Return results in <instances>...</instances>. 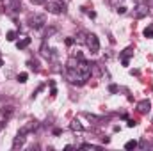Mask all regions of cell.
I'll return each instance as SVG.
<instances>
[{
    "label": "cell",
    "mask_w": 153,
    "mask_h": 151,
    "mask_svg": "<svg viewBox=\"0 0 153 151\" xmlns=\"http://www.w3.org/2000/svg\"><path fill=\"white\" fill-rule=\"evenodd\" d=\"M43 4H45L46 11L52 13V14H61V13L66 11V4L62 0H45Z\"/></svg>",
    "instance_id": "1"
},
{
    "label": "cell",
    "mask_w": 153,
    "mask_h": 151,
    "mask_svg": "<svg viewBox=\"0 0 153 151\" xmlns=\"http://www.w3.org/2000/svg\"><path fill=\"white\" fill-rule=\"evenodd\" d=\"M75 70H76V71H78V73H80L82 76H84L85 80L91 76V64H89L85 59H78V61H76Z\"/></svg>",
    "instance_id": "2"
},
{
    "label": "cell",
    "mask_w": 153,
    "mask_h": 151,
    "mask_svg": "<svg viewBox=\"0 0 153 151\" xmlns=\"http://www.w3.org/2000/svg\"><path fill=\"white\" fill-rule=\"evenodd\" d=\"M29 25L32 29H43L46 25V16L45 14H30L29 16Z\"/></svg>",
    "instance_id": "3"
},
{
    "label": "cell",
    "mask_w": 153,
    "mask_h": 151,
    "mask_svg": "<svg viewBox=\"0 0 153 151\" xmlns=\"http://www.w3.org/2000/svg\"><path fill=\"white\" fill-rule=\"evenodd\" d=\"M66 78H68L71 84H78V85L85 84V78L80 75V73L76 71L75 68H68V71H66Z\"/></svg>",
    "instance_id": "4"
},
{
    "label": "cell",
    "mask_w": 153,
    "mask_h": 151,
    "mask_svg": "<svg viewBox=\"0 0 153 151\" xmlns=\"http://www.w3.org/2000/svg\"><path fill=\"white\" fill-rule=\"evenodd\" d=\"M85 44H87V48L91 50V53H98V52H100V41H98V38H96L94 34H87Z\"/></svg>",
    "instance_id": "5"
},
{
    "label": "cell",
    "mask_w": 153,
    "mask_h": 151,
    "mask_svg": "<svg viewBox=\"0 0 153 151\" xmlns=\"http://www.w3.org/2000/svg\"><path fill=\"white\" fill-rule=\"evenodd\" d=\"M23 142H25V133H18L16 137H14V141H13V150H18V148H22L23 146Z\"/></svg>",
    "instance_id": "6"
},
{
    "label": "cell",
    "mask_w": 153,
    "mask_h": 151,
    "mask_svg": "<svg viewBox=\"0 0 153 151\" xmlns=\"http://www.w3.org/2000/svg\"><path fill=\"white\" fill-rule=\"evenodd\" d=\"M150 107H152V103H150L148 100H143V101H139V105H137V109H139L141 114H146L150 110Z\"/></svg>",
    "instance_id": "7"
},
{
    "label": "cell",
    "mask_w": 153,
    "mask_h": 151,
    "mask_svg": "<svg viewBox=\"0 0 153 151\" xmlns=\"http://www.w3.org/2000/svg\"><path fill=\"white\" fill-rule=\"evenodd\" d=\"M29 44H30V38H27V36H23V38L16 43V46H18L20 50H22V48H27Z\"/></svg>",
    "instance_id": "8"
},
{
    "label": "cell",
    "mask_w": 153,
    "mask_h": 151,
    "mask_svg": "<svg viewBox=\"0 0 153 151\" xmlns=\"http://www.w3.org/2000/svg\"><path fill=\"white\" fill-rule=\"evenodd\" d=\"M36 126H38V123H36V121H30L29 124H25V126L22 128V133H29V132H32Z\"/></svg>",
    "instance_id": "9"
},
{
    "label": "cell",
    "mask_w": 153,
    "mask_h": 151,
    "mask_svg": "<svg viewBox=\"0 0 153 151\" xmlns=\"http://www.w3.org/2000/svg\"><path fill=\"white\" fill-rule=\"evenodd\" d=\"M146 14H148V9H146V7H137L135 18H143V16H146Z\"/></svg>",
    "instance_id": "10"
},
{
    "label": "cell",
    "mask_w": 153,
    "mask_h": 151,
    "mask_svg": "<svg viewBox=\"0 0 153 151\" xmlns=\"http://www.w3.org/2000/svg\"><path fill=\"white\" fill-rule=\"evenodd\" d=\"M71 130H73V132H82V130H84V126H82V124L75 119V121H71Z\"/></svg>",
    "instance_id": "11"
},
{
    "label": "cell",
    "mask_w": 153,
    "mask_h": 151,
    "mask_svg": "<svg viewBox=\"0 0 153 151\" xmlns=\"http://www.w3.org/2000/svg\"><path fill=\"white\" fill-rule=\"evenodd\" d=\"M137 148V141H128L125 144V150H135Z\"/></svg>",
    "instance_id": "12"
},
{
    "label": "cell",
    "mask_w": 153,
    "mask_h": 151,
    "mask_svg": "<svg viewBox=\"0 0 153 151\" xmlns=\"http://www.w3.org/2000/svg\"><path fill=\"white\" fill-rule=\"evenodd\" d=\"M27 78H29L27 73H20V75H18V82H20V84H25V82H27Z\"/></svg>",
    "instance_id": "13"
},
{
    "label": "cell",
    "mask_w": 153,
    "mask_h": 151,
    "mask_svg": "<svg viewBox=\"0 0 153 151\" xmlns=\"http://www.w3.org/2000/svg\"><path fill=\"white\" fill-rule=\"evenodd\" d=\"M14 39H16V32L14 30H9L7 32V41H14Z\"/></svg>",
    "instance_id": "14"
},
{
    "label": "cell",
    "mask_w": 153,
    "mask_h": 151,
    "mask_svg": "<svg viewBox=\"0 0 153 151\" xmlns=\"http://www.w3.org/2000/svg\"><path fill=\"white\" fill-rule=\"evenodd\" d=\"M55 32H57V29H55V27H52V29H48V30H46V38H50V36H53Z\"/></svg>",
    "instance_id": "15"
},
{
    "label": "cell",
    "mask_w": 153,
    "mask_h": 151,
    "mask_svg": "<svg viewBox=\"0 0 153 151\" xmlns=\"http://www.w3.org/2000/svg\"><path fill=\"white\" fill-rule=\"evenodd\" d=\"M144 36H146V38H150V36H153V29H152V27H148V29L144 30Z\"/></svg>",
    "instance_id": "16"
},
{
    "label": "cell",
    "mask_w": 153,
    "mask_h": 151,
    "mask_svg": "<svg viewBox=\"0 0 153 151\" xmlns=\"http://www.w3.org/2000/svg\"><path fill=\"white\" fill-rule=\"evenodd\" d=\"M116 11H117L119 14H125V13H126V7H125V5H121V7L117 5V9H116Z\"/></svg>",
    "instance_id": "17"
},
{
    "label": "cell",
    "mask_w": 153,
    "mask_h": 151,
    "mask_svg": "<svg viewBox=\"0 0 153 151\" xmlns=\"http://www.w3.org/2000/svg\"><path fill=\"white\" fill-rule=\"evenodd\" d=\"M82 148L84 150H96V146H93V144H82Z\"/></svg>",
    "instance_id": "18"
},
{
    "label": "cell",
    "mask_w": 153,
    "mask_h": 151,
    "mask_svg": "<svg viewBox=\"0 0 153 151\" xmlns=\"http://www.w3.org/2000/svg\"><path fill=\"white\" fill-rule=\"evenodd\" d=\"M109 91H111V93H117V85H114V84L109 85Z\"/></svg>",
    "instance_id": "19"
},
{
    "label": "cell",
    "mask_w": 153,
    "mask_h": 151,
    "mask_svg": "<svg viewBox=\"0 0 153 151\" xmlns=\"http://www.w3.org/2000/svg\"><path fill=\"white\" fill-rule=\"evenodd\" d=\"M111 2H112V4H116V5H119V4H121L123 0H111Z\"/></svg>",
    "instance_id": "20"
},
{
    "label": "cell",
    "mask_w": 153,
    "mask_h": 151,
    "mask_svg": "<svg viewBox=\"0 0 153 151\" xmlns=\"http://www.w3.org/2000/svg\"><path fill=\"white\" fill-rule=\"evenodd\" d=\"M2 64H4V62H2V59H0V68H2Z\"/></svg>",
    "instance_id": "21"
},
{
    "label": "cell",
    "mask_w": 153,
    "mask_h": 151,
    "mask_svg": "<svg viewBox=\"0 0 153 151\" xmlns=\"http://www.w3.org/2000/svg\"><path fill=\"white\" fill-rule=\"evenodd\" d=\"M34 2H45V0H34Z\"/></svg>",
    "instance_id": "22"
}]
</instances>
